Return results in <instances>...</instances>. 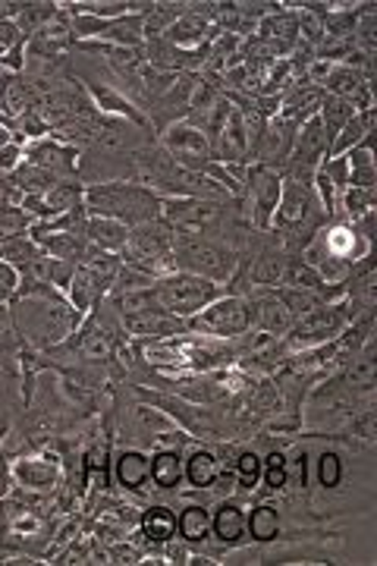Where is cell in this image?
I'll return each instance as SVG.
<instances>
[{
    "mask_svg": "<svg viewBox=\"0 0 377 566\" xmlns=\"http://www.w3.org/2000/svg\"><path fill=\"white\" fill-rule=\"evenodd\" d=\"M10 315L20 331L22 344L32 349H51L70 340L85 318L73 308L63 290H57L54 283L35 281H20L10 300Z\"/></svg>",
    "mask_w": 377,
    "mask_h": 566,
    "instance_id": "1",
    "label": "cell"
},
{
    "mask_svg": "<svg viewBox=\"0 0 377 566\" xmlns=\"http://www.w3.org/2000/svg\"><path fill=\"white\" fill-rule=\"evenodd\" d=\"M82 205H85L88 218H114V221L126 223L133 230L139 223L158 221L164 199L155 189H148L136 180H107L85 182Z\"/></svg>",
    "mask_w": 377,
    "mask_h": 566,
    "instance_id": "2",
    "label": "cell"
},
{
    "mask_svg": "<svg viewBox=\"0 0 377 566\" xmlns=\"http://www.w3.org/2000/svg\"><path fill=\"white\" fill-rule=\"evenodd\" d=\"M239 262H242V255L233 245L174 230V268L177 271H189V274H199L205 281L227 286L237 277Z\"/></svg>",
    "mask_w": 377,
    "mask_h": 566,
    "instance_id": "3",
    "label": "cell"
},
{
    "mask_svg": "<svg viewBox=\"0 0 377 566\" xmlns=\"http://www.w3.org/2000/svg\"><path fill=\"white\" fill-rule=\"evenodd\" d=\"M119 259H123V264L136 268V271L155 277V281L170 274V271H177L174 268V227L160 221V218L133 227Z\"/></svg>",
    "mask_w": 377,
    "mask_h": 566,
    "instance_id": "4",
    "label": "cell"
},
{
    "mask_svg": "<svg viewBox=\"0 0 377 566\" xmlns=\"http://www.w3.org/2000/svg\"><path fill=\"white\" fill-rule=\"evenodd\" d=\"M119 268H123V259L114 255V252H101V249H88V255L76 264L73 271V281H70V290H66V300L73 303L76 312L88 315L95 305L111 293V286L117 281Z\"/></svg>",
    "mask_w": 377,
    "mask_h": 566,
    "instance_id": "5",
    "label": "cell"
},
{
    "mask_svg": "<svg viewBox=\"0 0 377 566\" xmlns=\"http://www.w3.org/2000/svg\"><path fill=\"white\" fill-rule=\"evenodd\" d=\"M358 315L353 312V305L346 303V296L339 303H324L312 312H305L302 318L290 324V331L283 334V344L290 346V353L299 349H315V346L331 344L334 337H339L349 324L356 322Z\"/></svg>",
    "mask_w": 377,
    "mask_h": 566,
    "instance_id": "6",
    "label": "cell"
},
{
    "mask_svg": "<svg viewBox=\"0 0 377 566\" xmlns=\"http://www.w3.org/2000/svg\"><path fill=\"white\" fill-rule=\"evenodd\" d=\"M151 290H155V296H158V303L170 312V315H177V318H192V315H199L201 308L208 303H214L218 296L227 293V286H220L214 281H205L199 274H189V271H170V274H164L158 281L151 283Z\"/></svg>",
    "mask_w": 377,
    "mask_h": 566,
    "instance_id": "7",
    "label": "cell"
},
{
    "mask_svg": "<svg viewBox=\"0 0 377 566\" xmlns=\"http://www.w3.org/2000/svg\"><path fill=\"white\" fill-rule=\"evenodd\" d=\"M189 331L192 334H205V337H218V340H237L249 327H252V312H249V300L239 293H223L214 303H208L199 315L189 318Z\"/></svg>",
    "mask_w": 377,
    "mask_h": 566,
    "instance_id": "8",
    "label": "cell"
},
{
    "mask_svg": "<svg viewBox=\"0 0 377 566\" xmlns=\"http://www.w3.org/2000/svg\"><path fill=\"white\" fill-rule=\"evenodd\" d=\"M280 189H283V177L277 170L264 167V164H249V174H245V189H242V202L249 205L245 214L255 230L261 233H271V223H274V211L280 202Z\"/></svg>",
    "mask_w": 377,
    "mask_h": 566,
    "instance_id": "9",
    "label": "cell"
},
{
    "mask_svg": "<svg viewBox=\"0 0 377 566\" xmlns=\"http://www.w3.org/2000/svg\"><path fill=\"white\" fill-rule=\"evenodd\" d=\"M158 145L179 164V167H186V170H199L201 174L208 164L218 161L208 136L189 120H179L174 123V126H167V129L160 133Z\"/></svg>",
    "mask_w": 377,
    "mask_h": 566,
    "instance_id": "10",
    "label": "cell"
},
{
    "mask_svg": "<svg viewBox=\"0 0 377 566\" xmlns=\"http://www.w3.org/2000/svg\"><path fill=\"white\" fill-rule=\"evenodd\" d=\"M41 457H17L13 460V482L25 491L51 494L63 485V460H60V441H44Z\"/></svg>",
    "mask_w": 377,
    "mask_h": 566,
    "instance_id": "11",
    "label": "cell"
},
{
    "mask_svg": "<svg viewBox=\"0 0 377 566\" xmlns=\"http://www.w3.org/2000/svg\"><path fill=\"white\" fill-rule=\"evenodd\" d=\"M82 88H85V95L92 98V104H95V111H98L101 117L133 123V126L142 129V133H151V120H148V114H142L139 104L133 102L123 88H114V85L92 80V76H85Z\"/></svg>",
    "mask_w": 377,
    "mask_h": 566,
    "instance_id": "12",
    "label": "cell"
},
{
    "mask_svg": "<svg viewBox=\"0 0 377 566\" xmlns=\"http://www.w3.org/2000/svg\"><path fill=\"white\" fill-rule=\"evenodd\" d=\"M22 145H25L29 164L54 174L57 180H80V148L60 142L57 136H41V139L22 142Z\"/></svg>",
    "mask_w": 377,
    "mask_h": 566,
    "instance_id": "13",
    "label": "cell"
},
{
    "mask_svg": "<svg viewBox=\"0 0 377 566\" xmlns=\"http://www.w3.org/2000/svg\"><path fill=\"white\" fill-rule=\"evenodd\" d=\"M25 233L32 237V243L39 245L41 252H48L51 259H60V262L80 264L88 255V249H92L85 230H51V227L35 221Z\"/></svg>",
    "mask_w": 377,
    "mask_h": 566,
    "instance_id": "14",
    "label": "cell"
},
{
    "mask_svg": "<svg viewBox=\"0 0 377 566\" xmlns=\"http://www.w3.org/2000/svg\"><path fill=\"white\" fill-rule=\"evenodd\" d=\"M299 126L296 123L283 120V117H271L264 126V136H261L259 148H255V158L252 164H264L271 170H283V164L290 161V151H293V142H296Z\"/></svg>",
    "mask_w": 377,
    "mask_h": 566,
    "instance_id": "15",
    "label": "cell"
},
{
    "mask_svg": "<svg viewBox=\"0 0 377 566\" xmlns=\"http://www.w3.org/2000/svg\"><path fill=\"white\" fill-rule=\"evenodd\" d=\"M211 538L220 547L233 551L249 542V532H245V506L230 501V497H220L214 513H211Z\"/></svg>",
    "mask_w": 377,
    "mask_h": 566,
    "instance_id": "16",
    "label": "cell"
},
{
    "mask_svg": "<svg viewBox=\"0 0 377 566\" xmlns=\"http://www.w3.org/2000/svg\"><path fill=\"white\" fill-rule=\"evenodd\" d=\"M114 482L126 494H145L151 485V453L126 447L114 457Z\"/></svg>",
    "mask_w": 377,
    "mask_h": 566,
    "instance_id": "17",
    "label": "cell"
},
{
    "mask_svg": "<svg viewBox=\"0 0 377 566\" xmlns=\"http://www.w3.org/2000/svg\"><path fill=\"white\" fill-rule=\"evenodd\" d=\"M227 469L220 463L218 450L214 447H192L186 457H182V479L186 485L196 488V491H211L218 485V479Z\"/></svg>",
    "mask_w": 377,
    "mask_h": 566,
    "instance_id": "18",
    "label": "cell"
},
{
    "mask_svg": "<svg viewBox=\"0 0 377 566\" xmlns=\"http://www.w3.org/2000/svg\"><path fill=\"white\" fill-rule=\"evenodd\" d=\"M220 29H214L211 22L201 17L199 10H196V3H189V10L179 17L167 32H164V41H170V44H177L182 51H199L205 48L208 41L218 35Z\"/></svg>",
    "mask_w": 377,
    "mask_h": 566,
    "instance_id": "19",
    "label": "cell"
},
{
    "mask_svg": "<svg viewBox=\"0 0 377 566\" xmlns=\"http://www.w3.org/2000/svg\"><path fill=\"white\" fill-rule=\"evenodd\" d=\"M136 532L151 547H164L167 542L177 538V513L164 504L145 506L139 513V520H136Z\"/></svg>",
    "mask_w": 377,
    "mask_h": 566,
    "instance_id": "20",
    "label": "cell"
},
{
    "mask_svg": "<svg viewBox=\"0 0 377 566\" xmlns=\"http://www.w3.org/2000/svg\"><path fill=\"white\" fill-rule=\"evenodd\" d=\"M349 161V186L356 189H377V167H375V133L353 145L346 151Z\"/></svg>",
    "mask_w": 377,
    "mask_h": 566,
    "instance_id": "21",
    "label": "cell"
},
{
    "mask_svg": "<svg viewBox=\"0 0 377 566\" xmlns=\"http://www.w3.org/2000/svg\"><path fill=\"white\" fill-rule=\"evenodd\" d=\"M245 532H249V542L255 545H274L283 532V520H280V510L268 501L255 504L245 513Z\"/></svg>",
    "mask_w": 377,
    "mask_h": 566,
    "instance_id": "22",
    "label": "cell"
},
{
    "mask_svg": "<svg viewBox=\"0 0 377 566\" xmlns=\"http://www.w3.org/2000/svg\"><path fill=\"white\" fill-rule=\"evenodd\" d=\"M182 453L179 447H164L160 444L151 453V485L158 491H179L182 488Z\"/></svg>",
    "mask_w": 377,
    "mask_h": 566,
    "instance_id": "23",
    "label": "cell"
},
{
    "mask_svg": "<svg viewBox=\"0 0 377 566\" xmlns=\"http://www.w3.org/2000/svg\"><path fill=\"white\" fill-rule=\"evenodd\" d=\"M85 237H88V243L95 245V249H101V252H114V255H119L126 240H129V227L114 221V218H88V223H85Z\"/></svg>",
    "mask_w": 377,
    "mask_h": 566,
    "instance_id": "24",
    "label": "cell"
},
{
    "mask_svg": "<svg viewBox=\"0 0 377 566\" xmlns=\"http://www.w3.org/2000/svg\"><path fill=\"white\" fill-rule=\"evenodd\" d=\"M177 538L186 545H205L211 538V510L201 504H189L179 510Z\"/></svg>",
    "mask_w": 377,
    "mask_h": 566,
    "instance_id": "25",
    "label": "cell"
},
{
    "mask_svg": "<svg viewBox=\"0 0 377 566\" xmlns=\"http://www.w3.org/2000/svg\"><path fill=\"white\" fill-rule=\"evenodd\" d=\"M375 120H377V107H368V111H356V117L346 123L343 129H339V136L331 145V151H327V158H337V155H346L353 145L365 139L368 133H375Z\"/></svg>",
    "mask_w": 377,
    "mask_h": 566,
    "instance_id": "26",
    "label": "cell"
},
{
    "mask_svg": "<svg viewBox=\"0 0 377 566\" xmlns=\"http://www.w3.org/2000/svg\"><path fill=\"white\" fill-rule=\"evenodd\" d=\"M57 13L60 3H51V0H22L20 17H17V29H20L22 39L29 41L32 35H39L41 29L54 20Z\"/></svg>",
    "mask_w": 377,
    "mask_h": 566,
    "instance_id": "27",
    "label": "cell"
},
{
    "mask_svg": "<svg viewBox=\"0 0 377 566\" xmlns=\"http://www.w3.org/2000/svg\"><path fill=\"white\" fill-rule=\"evenodd\" d=\"M82 196H85V182L82 180H60L51 192H44V208H48V221L66 214L73 208H82Z\"/></svg>",
    "mask_w": 377,
    "mask_h": 566,
    "instance_id": "28",
    "label": "cell"
},
{
    "mask_svg": "<svg viewBox=\"0 0 377 566\" xmlns=\"http://www.w3.org/2000/svg\"><path fill=\"white\" fill-rule=\"evenodd\" d=\"M233 482L239 491H259L261 488V453L255 447H242L233 457Z\"/></svg>",
    "mask_w": 377,
    "mask_h": 566,
    "instance_id": "29",
    "label": "cell"
},
{
    "mask_svg": "<svg viewBox=\"0 0 377 566\" xmlns=\"http://www.w3.org/2000/svg\"><path fill=\"white\" fill-rule=\"evenodd\" d=\"M356 117V107L349 102H343V98H334V95H324V104H321L318 111V120L324 126V133H327V142L334 145V139L339 136V129L346 126V123ZM331 151V148H327Z\"/></svg>",
    "mask_w": 377,
    "mask_h": 566,
    "instance_id": "30",
    "label": "cell"
},
{
    "mask_svg": "<svg viewBox=\"0 0 377 566\" xmlns=\"http://www.w3.org/2000/svg\"><path fill=\"white\" fill-rule=\"evenodd\" d=\"M10 177L20 186L22 196H44V192H51L60 182L54 174H48V170H41V167H35V164L29 161H22Z\"/></svg>",
    "mask_w": 377,
    "mask_h": 566,
    "instance_id": "31",
    "label": "cell"
},
{
    "mask_svg": "<svg viewBox=\"0 0 377 566\" xmlns=\"http://www.w3.org/2000/svg\"><path fill=\"white\" fill-rule=\"evenodd\" d=\"M261 485L264 494H283L286 491V450H271L261 457Z\"/></svg>",
    "mask_w": 377,
    "mask_h": 566,
    "instance_id": "32",
    "label": "cell"
},
{
    "mask_svg": "<svg viewBox=\"0 0 377 566\" xmlns=\"http://www.w3.org/2000/svg\"><path fill=\"white\" fill-rule=\"evenodd\" d=\"M22 337L13 324L10 315V305H0V363H10L20 368V353H22Z\"/></svg>",
    "mask_w": 377,
    "mask_h": 566,
    "instance_id": "33",
    "label": "cell"
},
{
    "mask_svg": "<svg viewBox=\"0 0 377 566\" xmlns=\"http://www.w3.org/2000/svg\"><path fill=\"white\" fill-rule=\"evenodd\" d=\"M39 252L41 249L32 243V237H29V233H17V237H7V240H0V262L13 264L17 271H22L25 264L39 255Z\"/></svg>",
    "mask_w": 377,
    "mask_h": 566,
    "instance_id": "34",
    "label": "cell"
},
{
    "mask_svg": "<svg viewBox=\"0 0 377 566\" xmlns=\"http://www.w3.org/2000/svg\"><path fill=\"white\" fill-rule=\"evenodd\" d=\"M274 293H277L280 303L286 305V312L293 315V322H296V318H302L305 312H312V308L324 305L321 293H315V290H299V286H274Z\"/></svg>",
    "mask_w": 377,
    "mask_h": 566,
    "instance_id": "35",
    "label": "cell"
},
{
    "mask_svg": "<svg viewBox=\"0 0 377 566\" xmlns=\"http://www.w3.org/2000/svg\"><path fill=\"white\" fill-rule=\"evenodd\" d=\"M308 475H312V463H308V450L296 447L286 453V491L305 494L308 491Z\"/></svg>",
    "mask_w": 377,
    "mask_h": 566,
    "instance_id": "36",
    "label": "cell"
},
{
    "mask_svg": "<svg viewBox=\"0 0 377 566\" xmlns=\"http://www.w3.org/2000/svg\"><path fill=\"white\" fill-rule=\"evenodd\" d=\"M346 479V463L337 450H324L318 457V485L321 491H337Z\"/></svg>",
    "mask_w": 377,
    "mask_h": 566,
    "instance_id": "37",
    "label": "cell"
},
{
    "mask_svg": "<svg viewBox=\"0 0 377 566\" xmlns=\"http://www.w3.org/2000/svg\"><path fill=\"white\" fill-rule=\"evenodd\" d=\"M22 161H25V145H22L20 139L0 148V174H7V177H10Z\"/></svg>",
    "mask_w": 377,
    "mask_h": 566,
    "instance_id": "38",
    "label": "cell"
},
{
    "mask_svg": "<svg viewBox=\"0 0 377 566\" xmlns=\"http://www.w3.org/2000/svg\"><path fill=\"white\" fill-rule=\"evenodd\" d=\"M17 286H20V271L13 264L0 262V305H10Z\"/></svg>",
    "mask_w": 377,
    "mask_h": 566,
    "instance_id": "39",
    "label": "cell"
},
{
    "mask_svg": "<svg viewBox=\"0 0 377 566\" xmlns=\"http://www.w3.org/2000/svg\"><path fill=\"white\" fill-rule=\"evenodd\" d=\"M20 205H22L20 186L13 182V177L0 174V208H20Z\"/></svg>",
    "mask_w": 377,
    "mask_h": 566,
    "instance_id": "40",
    "label": "cell"
},
{
    "mask_svg": "<svg viewBox=\"0 0 377 566\" xmlns=\"http://www.w3.org/2000/svg\"><path fill=\"white\" fill-rule=\"evenodd\" d=\"M22 35L20 29H17V22H0V54H7L10 48H17L22 44Z\"/></svg>",
    "mask_w": 377,
    "mask_h": 566,
    "instance_id": "41",
    "label": "cell"
},
{
    "mask_svg": "<svg viewBox=\"0 0 377 566\" xmlns=\"http://www.w3.org/2000/svg\"><path fill=\"white\" fill-rule=\"evenodd\" d=\"M0 438H3V434H0ZM13 488H17V482H13V465L7 463V457L0 453V501H7Z\"/></svg>",
    "mask_w": 377,
    "mask_h": 566,
    "instance_id": "42",
    "label": "cell"
},
{
    "mask_svg": "<svg viewBox=\"0 0 377 566\" xmlns=\"http://www.w3.org/2000/svg\"><path fill=\"white\" fill-rule=\"evenodd\" d=\"M22 10V0H0V22H17Z\"/></svg>",
    "mask_w": 377,
    "mask_h": 566,
    "instance_id": "43",
    "label": "cell"
},
{
    "mask_svg": "<svg viewBox=\"0 0 377 566\" xmlns=\"http://www.w3.org/2000/svg\"><path fill=\"white\" fill-rule=\"evenodd\" d=\"M10 142H17V133H13L7 123H0V148H3V145H10Z\"/></svg>",
    "mask_w": 377,
    "mask_h": 566,
    "instance_id": "44",
    "label": "cell"
}]
</instances>
